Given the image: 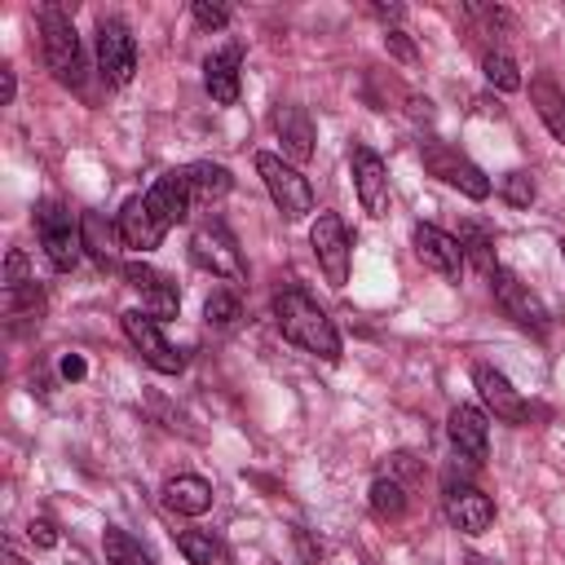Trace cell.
<instances>
[{
	"label": "cell",
	"instance_id": "cell-1",
	"mask_svg": "<svg viewBox=\"0 0 565 565\" xmlns=\"http://www.w3.org/2000/svg\"><path fill=\"white\" fill-rule=\"evenodd\" d=\"M274 322H278L282 340H291L296 349H305V353H313L322 362H340V353H344L340 331H335V322L327 318V309L305 287L287 282V287L274 291Z\"/></svg>",
	"mask_w": 565,
	"mask_h": 565
},
{
	"label": "cell",
	"instance_id": "cell-2",
	"mask_svg": "<svg viewBox=\"0 0 565 565\" xmlns=\"http://www.w3.org/2000/svg\"><path fill=\"white\" fill-rule=\"evenodd\" d=\"M40 49H44V62H49L57 84H71V88L84 84L79 35H75V22L62 4H40Z\"/></svg>",
	"mask_w": 565,
	"mask_h": 565
},
{
	"label": "cell",
	"instance_id": "cell-3",
	"mask_svg": "<svg viewBox=\"0 0 565 565\" xmlns=\"http://www.w3.org/2000/svg\"><path fill=\"white\" fill-rule=\"evenodd\" d=\"M190 260L199 269H207L212 278H221V282H247L243 247L230 234V225L216 221V216H207V221L194 225V234H190Z\"/></svg>",
	"mask_w": 565,
	"mask_h": 565
},
{
	"label": "cell",
	"instance_id": "cell-4",
	"mask_svg": "<svg viewBox=\"0 0 565 565\" xmlns=\"http://www.w3.org/2000/svg\"><path fill=\"white\" fill-rule=\"evenodd\" d=\"M35 234H40V247L53 260V269H75L79 265V256H84V230H79V216L66 203L40 199L35 203Z\"/></svg>",
	"mask_w": 565,
	"mask_h": 565
},
{
	"label": "cell",
	"instance_id": "cell-5",
	"mask_svg": "<svg viewBox=\"0 0 565 565\" xmlns=\"http://www.w3.org/2000/svg\"><path fill=\"white\" fill-rule=\"evenodd\" d=\"M256 172H260V181H265L274 207H278L287 221H300V216L313 212V185H309V177H300L296 163H287L282 154L260 150V154H256Z\"/></svg>",
	"mask_w": 565,
	"mask_h": 565
},
{
	"label": "cell",
	"instance_id": "cell-6",
	"mask_svg": "<svg viewBox=\"0 0 565 565\" xmlns=\"http://www.w3.org/2000/svg\"><path fill=\"white\" fill-rule=\"evenodd\" d=\"M441 512H446V521H450L459 534H468V539H477V534H486V530L494 525V499H490L481 486H472L463 472L455 477V468H450L446 481H441Z\"/></svg>",
	"mask_w": 565,
	"mask_h": 565
},
{
	"label": "cell",
	"instance_id": "cell-7",
	"mask_svg": "<svg viewBox=\"0 0 565 565\" xmlns=\"http://www.w3.org/2000/svg\"><path fill=\"white\" fill-rule=\"evenodd\" d=\"M419 159H424V168H428L437 181L455 185L459 194H468V199H486V194H490V177H486L468 154H459L455 146L428 137V141H419Z\"/></svg>",
	"mask_w": 565,
	"mask_h": 565
},
{
	"label": "cell",
	"instance_id": "cell-8",
	"mask_svg": "<svg viewBox=\"0 0 565 565\" xmlns=\"http://www.w3.org/2000/svg\"><path fill=\"white\" fill-rule=\"evenodd\" d=\"M309 247H313L327 282L340 291L349 282V260H353V238H349L340 212H318V221L309 225Z\"/></svg>",
	"mask_w": 565,
	"mask_h": 565
},
{
	"label": "cell",
	"instance_id": "cell-9",
	"mask_svg": "<svg viewBox=\"0 0 565 565\" xmlns=\"http://www.w3.org/2000/svg\"><path fill=\"white\" fill-rule=\"evenodd\" d=\"M119 327H124L128 344L141 353L146 366H154L159 375H177V371H185V353H177V349L163 340L159 318H150L146 309H124V313H119Z\"/></svg>",
	"mask_w": 565,
	"mask_h": 565
},
{
	"label": "cell",
	"instance_id": "cell-10",
	"mask_svg": "<svg viewBox=\"0 0 565 565\" xmlns=\"http://www.w3.org/2000/svg\"><path fill=\"white\" fill-rule=\"evenodd\" d=\"M97 71L110 88H124L137 75V40H132L128 22H119V18L97 22Z\"/></svg>",
	"mask_w": 565,
	"mask_h": 565
},
{
	"label": "cell",
	"instance_id": "cell-11",
	"mask_svg": "<svg viewBox=\"0 0 565 565\" xmlns=\"http://www.w3.org/2000/svg\"><path fill=\"white\" fill-rule=\"evenodd\" d=\"M472 384H477V393H481V402H486V411L494 419H503V424H530L534 419V406L512 388V380L499 366L477 362L472 366Z\"/></svg>",
	"mask_w": 565,
	"mask_h": 565
},
{
	"label": "cell",
	"instance_id": "cell-12",
	"mask_svg": "<svg viewBox=\"0 0 565 565\" xmlns=\"http://www.w3.org/2000/svg\"><path fill=\"white\" fill-rule=\"evenodd\" d=\"M349 168H353V190H358L362 212L366 216H388V168H384V159L366 141H353Z\"/></svg>",
	"mask_w": 565,
	"mask_h": 565
},
{
	"label": "cell",
	"instance_id": "cell-13",
	"mask_svg": "<svg viewBox=\"0 0 565 565\" xmlns=\"http://www.w3.org/2000/svg\"><path fill=\"white\" fill-rule=\"evenodd\" d=\"M119 274H124V282H128L132 291H141V309H146L150 318L168 322V318L181 313V291H177V282H172L168 274H159L154 265H146V260H128Z\"/></svg>",
	"mask_w": 565,
	"mask_h": 565
},
{
	"label": "cell",
	"instance_id": "cell-14",
	"mask_svg": "<svg viewBox=\"0 0 565 565\" xmlns=\"http://www.w3.org/2000/svg\"><path fill=\"white\" fill-rule=\"evenodd\" d=\"M490 287H494V305L516 322V327H525V331H534V335H543L547 331V309H543V300L512 274V269H494V278H490Z\"/></svg>",
	"mask_w": 565,
	"mask_h": 565
},
{
	"label": "cell",
	"instance_id": "cell-15",
	"mask_svg": "<svg viewBox=\"0 0 565 565\" xmlns=\"http://www.w3.org/2000/svg\"><path fill=\"white\" fill-rule=\"evenodd\" d=\"M446 437H450L455 455L468 459L472 468H481V463L490 459V419H486V411L463 406V402L450 406V415H446Z\"/></svg>",
	"mask_w": 565,
	"mask_h": 565
},
{
	"label": "cell",
	"instance_id": "cell-16",
	"mask_svg": "<svg viewBox=\"0 0 565 565\" xmlns=\"http://www.w3.org/2000/svg\"><path fill=\"white\" fill-rule=\"evenodd\" d=\"M411 243H415V256L433 269V274H441V278H450V282H459V274H463V247H459V238L455 234H446V230H437V225H415V234H411Z\"/></svg>",
	"mask_w": 565,
	"mask_h": 565
},
{
	"label": "cell",
	"instance_id": "cell-17",
	"mask_svg": "<svg viewBox=\"0 0 565 565\" xmlns=\"http://www.w3.org/2000/svg\"><path fill=\"white\" fill-rule=\"evenodd\" d=\"M115 230H119V243L128 247V252H154L159 243H163V221L146 207V194H132L124 207H119V216H115Z\"/></svg>",
	"mask_w": 565,
	"mask_h": 565
},
{
	"label": "cell",
	"instance_id": "cell-18",
	"mask_svg": "<svg viewBox=\"0 0 565 565\" xmlns=\"http://www.w3.org/2000/svg\"><path fill=\"white\" fill-rule=\"evenodd\" d=\"M190 203H194V194H190V177H185V168L163 172V177L146 190V207L163 221V230L181 225V221L190 216Z\"/></svg>",
	"mask_w": 565,
	"mask_h": 565
},
{
	"label": "cell",
	"instance_id": "cell-19",
	"mask_svg": "<svg viewBox=\"0 0 565 565\" xmlns=\"http://www.w3.org/2000/svg\"><path fill=\"white\" fill-rule=\"evenodd\" d=\"M274 128H278L282 159H287V163L313 159V137H318V128H313V119H309L305 106H278V110H274Z\"/></svg>",
	"mask_w": 565,
	"mask_h": 565
},
{
	"label": "cell",
	"instance_id": "cell-20",
	"mask_svg": "<svg viewBox=\"0 0 565 565\" xmlns=\"http://www.w3.org/2000/svg\"><path fill=\"white\" fill-rule=\"evenodd\" d=\"M238 66H243V44H225L221 53H212L203 62V84H207L216 106H234L238 102Z\"/></svg>",
	"mask_w": 565,
	"mask_h": 565
},
{
	"label": "cell",
	"instance_id": "cell-21",
	"mask_svg": "<svg viewBox=\"0 0 565 565\" xmlns=\"http://www.w3.org/2000/svg\"><path fill=\"white\" fill-rule=\"evenodd\" d=\"M163 508L177 516H203L212 508V486L194 472H177L163 481Z\"/></svg>",
	"mask_w": 565,
	"mask_h": 565
},
{
	"label": "cell",
	"instance_id": "cell-22",
	"mask_svg": "<svg viewBox=\"0 0 565 565\" xmlns=\"http://www.w3.org/2000/svg\"><path fill=\"white\" fill-rule=\"evenodd\" d=\"M185 177H190V194L194 203H216L234 190V177L225 163H212V159H199V163H185Z\"/></svg>",
	"mask_w": 565,
	"mask_h": 565
},
{
	"label": "cell",
	"instance_id": "cell-23",
	"mask_svg": "<svg viewBox=\"0 0 565 565\" xmlns=\"http://www.w3.org/2000/svg\"><path fill=\"white\" fill-rule=\"evenodd\" d=\"M455 238H459V247H463V260H472L486 278H494V269H499V265H494V230H490L486 221L468 216Z\"/></svg>",
	"mask_w": 565,
	"mask_h": 565
},
{
	"label": "cell",
	"instance_id": "cell-24",
	"mask_svg": "<svg viewBox=\"0 0 565 565\" xmlns=\"http://www.w3.org/2000/svg\"><path fill=\"white\" fill-rule=\"evenodd\" d=\"M366 503H371V512H375L380 521H402V516H406V486H402L397 477L384 472V477L371 481Z\"/></svg>",
	"mask_w": 565,
	"mask_h": 565
},
{
	"label": "cell",
	"instance_id": "cell-25",
	"mask_svg": "<svg viewBox=\"0 0 565 565\" xmlns=\"http://www.w3.org/2000/svg\"><path fill=\"white\" fill-rule=\"evenodd\" d=\"M102 552H106V565H154V556L119 525H106L102 530Z\"/></svg>",
	"mask_w": 565,
	"mask_h": 565
},
{
	"label": "cell",
	"instance_id": "cell-26",
	"mask_svg": "<svg viewBox=\"0 0 565 565\" xmlns=\"http://www.w3.org/2000/svg\"><path fill=\"white\" fill-rule=\"evenodd\" d=\"M530 97H534L539 119L547 124V132H552L556 141H565V97L556 93V84H552V79H534V84H530Z\"/></svg>",
	"mask_w": 565,
	"mask_h": 565
},
{
	"label": "cell",
	"instance_id": "cell-27",
	"mask_svg": "<svg viewBox=\"0 0 565 565\" xmlns=\"http://www.w3.org/2000/svg\"><path fill=\"white\" fill-rule=\"evenodd\" d=\"M481 75H486V84L490 88H499V93H516L525 79H521V66L512 62V53H503V49H486L481 53Z\"/></svg>",
	"mask_w": 565,
	"mask_h": 565
},
{
	"label": "cell",
	"instance_id": "cell-28",
	"mask_svg": "<svg viewBox=\"0 0 565 565\" xmlns=\"http://www.w3.org/2000/svg\"><path fill=\"white\" fill-rule=\"evenodd\" d=\"M79 230H84V252H88L97 265H110V256H115V234H119V230H110L97 212H79Z\"/></svg>",
	"mask_w": 565,
	"mask_h": 565
},
{
	"label": "cell",
	"instance_id": "cell-29",
	"mask_svg": "<svg viewBox=\"0 0 565 565\" xmlns=\"http://www.w3.org/2000/svg\"><path fill=\"white\" fill-rule=\"evenodd\" d=\"M238 318H243V305H238L234 287H216V291L203 300V322H207V327L225 331V327H234Z\"/></svg>",
	"mask_w": 565,
	"mask_h": 565
},
{
	"label": "cell",
	"instance_id": "cell-30",
	"mask_svg": "<svg viewBox=\"0 0 565 565\" xmlns=\"http://www.w3.org/2000/svg\"><path fill=\"white\" fill-rule=\"evenodd\" d=\"M177 552H181L190 565H216L221 543H216L207 530H181V534H177Z\"/></svg>",
	"mask_w": 565,
	"mask_h": 565
},
{
	"label": "cell",
	"instance_id": "cell-31",
	"mask_svg": "<svg viewBox=\"0 0 565 565\" xmlns=\"http://www.w3.org/2000/svg\"><path fill=\"white\" fill-rule=\"evenodd\" d=\"M499 194H503V203H508V207H530V203H534V177H530L525 168H516V172H508V177H503Z\"/></svg>",
	"mask_w": 565,
	"mask_h": 565
},
{
	"label": "cell",
	"instance_id": "cell-32",
	"mask_svg": "<svg viewBox=\"0 0 565 565\" xmlns=\"http://www.w3.org/2000/svg\"><path fill=\"white\" fill-rule=\"evenodd\" d=\"M26 282H35L31 269H26V252L22 247H9V256H4V291H18Z\"/></svg>",
	"mask_w": 565,
	"mask_h": 565
},
{
	"label": "cell",
	"instance_id": "cell-33",
	"mask_svg": "<svg viewBox=\"0 0 565 565\" xmlns=\"http://www.w3.org/2000/svg\"><path fill=\"white\" fill-rule=\"evenodd\" d=\"M4 300H9V318L40 313V305H44V296H40V287H35V282H26V287H18V291H4Z\"/></svg>",
	"mask_w": 565,
	"mask_h": 565
},
{
	"label": "cell",
	"instance_id": "cell-34",
	"mask_svg": "<svg viewBox=\"0 0 565 565\" xmlns=\"http://www.w3.org/2000/svg\"><path fill=\"white\" fill-rule=\"evenodd\" d=\"M190 13H194V22H199L203 31H221V26H230V9H225V4L194 0V4H190Z\"/></svg>",
	"mask_w": 565,
	"mask_h": 565
},
{
	"label": "cell",
	"instance_id": "cell-35",
	"mask_svg": "<svg viewBox=\"0 0 565 565\" xmlns=\"http://www.w3.org/2000/svg\"><path fill=\"white\" fill-rule=\"evenodd\" d=\"M384 49H388V57H397V62H415L419 53H415V44H411V35L406 31H384Z\"/></svg>",
	"mask_w": 565,
	"mask_h": 565
},
{
	"label": "cell",
	"instance_id": "cell-36",
	"mask_svg": "<svg viewBox=\"0 0 565 565\" xmlns=\"http://www.w3.org/2000/svg\"><path fill=\"white\" fill-rule=\"evenodd\" d=\"M26 534H31V543H35V547H53V543H57V530H53L44 516H40V521H31V525H26Z\"/></svg>",
	"mask_w": 565,
	"mask_h": 565
},
{
	"label": "cell",
	"instance_id": "cell-37",
	"mask_svg": "<svg viewBox=\"0 0 565 565\" xmlns=\"http://www.w3.org/2000/svg\"><path fill=\"white\" fill-rule=\"evenodd\" d=\"M291 539H296V547H300V556H305V565H318V556H322V547H313V543H309V534H305L300 525L291 530Z\"/></svg>",
	"mask_w": 565,
	"mask_h": 565
},
{
	"label": "cell",
	"instance_id": "cell-38",
	"mask_svg": "<svg viewBox=\"0 0 565 565\" xmlns=\"http://www.w3.org/2000/svg\"><path fill=\"white\" fill-rule=\"evenodd\" d=\"M18 93V79H13V66H0V106H9Z\"/></svg>",
	"mask_w": 565,
	"mask_h": 565
},
{
	"label": "cell",
	"instance_id": "cell-39",
	"mask_svg": "<svg viewBox=\"0 0 565 565\" xmlns=\"http://www.w3.org/2000/svg\"><path fill=\"white\" fill-rule=\"evenodd\" d=\"M62 375H66V380H79V375H84V358L66 353V358H62Z\"/></svg>",
	"mask_w": 565,
	"mask_h": 565
},
{
	"label": "cell",
	"instance_id": "cell-40",
	"mask_svg": "<svg viewBox=\"0 0 565 565\" xmlns=\"http://www.w3.org/2000/svg\"><path fill=\"white\" fill-rule=\"evenodd\" d=\"M556 247H561V260H565V234H561V243H556Z\"/></svg>",
	"mask_w": 565,
	"mask_h": 565
}]
</instances>
